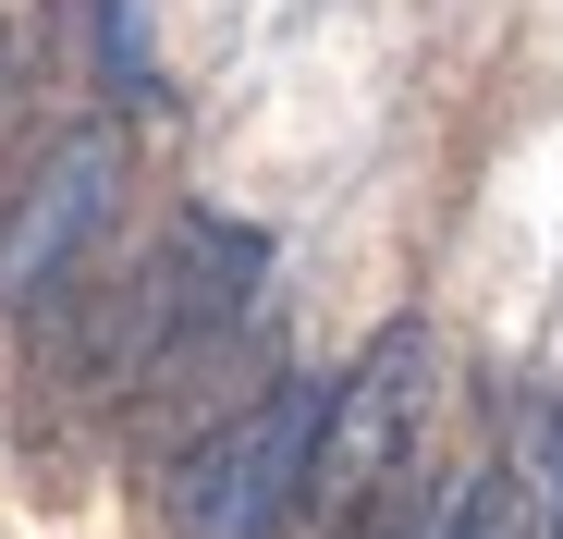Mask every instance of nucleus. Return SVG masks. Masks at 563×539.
Listing matches in <instances>:
<instances>
[{"label":"nucleus","instance_id":"6e6552de","mask_svg":"<svg viewBox=\"0 0 563 539\" xmlns=\"http://www.w3.org/2000/svg\"><path fill=\"white\" fill-rule=\"evenodd\" d=\"M551 454H563V429H551ZM551 539H563V515H551Z\"/></svg>","mask_w":563,"mask_h":539},{"label":"nucleus","instance_id":"f03ea898","mask_svg":"<svg viewBox=\"0 0 563 539\" xmlns=\"http://www.w3.org/2000/svg\"><path fill=\"white\" fill-rule=\"evenodd\" d=\"M417 417H429V331H417V319H393V331H380V343H367L355 369L331 381V417H319V454H307V503L355 527L367 503L393 491V466H405Z\"/></svg>","mask_w":563,"mask_h":539},{"label":"nucleus","instance_id":"7ed1b4c3","mask_svg":"<svg viewBox=\"0 0 563 539\" xmlns=\"http://www.w3.org/2000/svg\"><path fill=\"white\" fill-rule=\"evenodd\" d=\"M111 197H123V135H111V123L62 135V147L25 172L13 221H0V307H37V295H62V270L86 257V233L111 221Z\"/></svg>","mask_w":563,"mask_h":539},{"label":"nucleus","instance_id":"20e7f679","mask_svg":"<svg viewBox=\"0 0 563 539\" xmlns=\"http://www.w3.org/2000/svg\"><path fill=\"white\" fill-rule=\"evenodd\" d=\"M257 270H269V233H245V221H221V209H184L172 245H159V270L135 283V295H147V331H159V343H197V331L245 319Z\"/></svg>","mask_w":563,"mask_h":539},{"label":"nucleus","instance_id":"f257e3e1","mask_svg":"<svg viewBox=\"0 0 563 539\" xmlns=\"http://www.w3.org/2000/svg\"><path fill=\"white\" fill-rule=\"evenodd\" d=\"M319 417H331V381H269L245 417H221L197 454L159 479L172 503V539H269L282 515L307 503V454H319Z\"/></svg>","mask_w":563,"mask_h":539},{"label":"nucleus","instance_id":"39448f33","mask_svg":"<svg viewBox=\"0 0 563 539\" xmlns=\"http://www.w3.org/2000/svg\"><path fill=\"white\" fill-rule=\"evenodd\" d=\"M99 50H111V86H123V99H159L147 37H135V0H99Z\"/></svg>","mask_w":563,"mask_h":539},{"label":"nucleus","instance_id":"0eeeda50","mask_svg":"<svg viewBox=\"0 0 563 539\" xmlns=\"http://www.w3.org/2000/svg\"><path fill=\"white\" fill-rule=\"evenodd\" d=\"M0 74H13V25H0Z\"/></svg>","mask_w":563,"mask_h":539},{"label":"nucleus","instance_id":"423d86ee","mask_svg":"<svg viewBox=\"0 0 563 539\" xmlns=\"http://www.w3.org/2000/svg\"><path fill=\"white\" fill-rule=\"evenodd\" d=\"M453 539H527V503H515L503 479H465V491H453Z\"/></svg>","mask_w":563,"mask_h":539}]
</instances>
